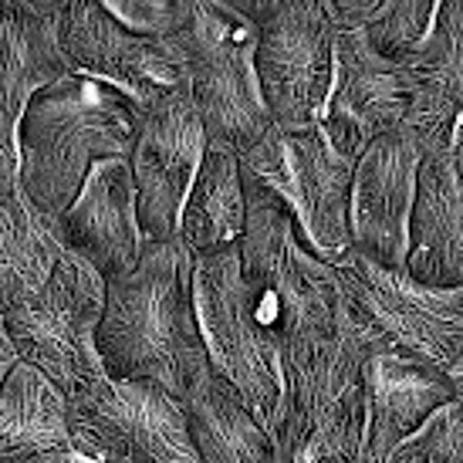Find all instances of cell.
Segmentation results:
<instances>
[{
    "label": "cell",
    "instance_id": "cell-27",
    "mask_svg": "<svg viewBox=\"0 0 463 463\" xmlns=\"http://www.w3.org/2000/svg\"><path fill=\"white\" fill-rule=\"evenodd\" d=\"M105 11L132 34L169 44L190 21L194 0H105Z\"/></svg>",
    "mask_w": 463,
    "mask_h": 463
},
{
    "label": "cell",
    "instance_id": "cell-21",
    "mask_svg": "<svg viewBox=\"0 0 463 463\" xmlns=\"http://www.w3.org/2000/svg\"><path fill=\"white\" fill-rule=\"evenodd\" d=\"M68 396L31 365H17L0 389V463H75Z\"/></svg>",
    "mask_w": 463,
    "mask_h": 463
},
{
    "label": "cell",
    "instance_id": "cell-32",
    "mask_svg": "<svg viewBox=\"0 0 463 463\" xmlns=\"http://www.w3.org/2000/svg\"><path fill=\"white\" fill-rule=\"evenodd\" d=\"M75 463H85V460H75Z\"/></svg>",
    "mask_w": 463,
    "mask_h": 463
},
{
    "label": "cell",
    "instance_id": "cell-2",
    "mask_svg": "<svg viewBox=\"0 0 463 463\" xmlns=\"http://www.w3.org/2000/svg\"><path fill=\"white\" fill-rule=\"evenodd\" d=\"M142 112L102 81L68 75L41 89L17 129V190L48 217L75 203L89 173L129 159Z\"/></svg>",
    "mask_w": 463,
    "mask_h": 463
},
{
    "label": "cell",
    "instance_id": "cell-29",
    "mask_svg": "<svg viewBox=\"0 0 463 463\" xmlns=\"http://www.w3.org/2000/svg\"><path fill=\"white\" fill-rule=\"evenodd\" d=\"M17 365H21V355H17V348H14L11 332H7V318L0 315V389H4V383L11 379V373Z\"/></svg>",
    "mask_w": 463,
    "mask_h": 463
},
{
    "label": "cell",
    "instance_id": "cell-11",
    "mask_svg": "<svg viewBox=\"0 0 463 463\" xmlns=\"http://www.w3.org/2000/svg\"><path fill=\"white\" fill-rule=\"evenodd\" d=\"M352 322L383 352H402L450 369L463 348V288H426L406 270L355 258L338 268Z\"/></svg>",
    "mask_w": 463,
    "mask_h": 463
},
{
    "label": "cell",
    "instance_id": "cell-24",
    "mask_svg": "<svg viewBox=\"0 0 463 463\" xmlns=\"http://www.w3.org/2000/svg\"><path fill=\"white\" fill-rule=\"evenodd\" d=\"M61 258L58 217L41 213L21 190L0 194V315L38 295Z\"/></svg>",
    "mask_w": 463,
    "mask_h": 463
},
{
    "label": "cell",
    "instance_id": "cell-3",
    "mask_svg": "<svg viewBox=\"0 0 463 463\" xmlns=\"http://www.w3.org/2000/svg\"><path fill=\"white\" fill-rule=\"evenodd\" d=\"M375 345L345 308L328 335L284 348L278 463H355L365 443V365Z\"/></svg>",
    "mask_w": 463,
    "mask_h": 463
},
{
    "label": "cell",
    "instance_id": "cell-17",
    "mask_svg": "<svg viewBox=\"0 0 463 463\" xmlns=\"http://www.w3.org/2000/svg\"><path fill=\"white\" fill-rule=\"evenodd\" d=\"M58 237L68 254L91 264L105 281L136 268L146 237L129 159H109L91 169L75 203L58 217Z\"/></svg>",
    "mask_w": 463,
    "mask_h": 463
},
{
    "label": "cell",
    "instance_id": "cell-30",
    "mask_svg": "<svg viewBox=\"0 0 463 463\" xmlns=\"http://www.w3.org/2000/svg\"><path fill=\"white\" fill-rule=\"evenodd\" d=\"M447 375H450V383H453V406L463 412V348L457 352V359H453V365L447 369Z\"/></svg>",
    "mask_w": 463,
    "mask_h": 463
},
{
    "label": "cell",
    "instance_id": "cell-14",
    "mask_svg": "<svg viewBox=\"0 0 463 463\" xmlns=\"http://www.w3.org/2000/svg\"><path fill=\"white\" fill-rule=\"evenodd\" d=\"M423 146L406 129L375 139L352 173V247L379 268L402 270L410 244V217L416 180L423 166Z\"/></svg>",
    "mask_w": 463,
    "mask_h": 463
},
{
    "label": "cell",
    "instance_id": "cell-22",
    "mask_svg": "<svg viewBox=\"0 0 463 463\" xmlns=\"http://www.w3.org/2000/svg\"><path fill=\"white\" fill-rule=\"evenodd\" d=\"M244 227L247 194L244 173H241V153L210 142L203 163H200V173L190 186V196L183 203L176 241L196 260L241 247Z\"/></svg>",
    "mask_w": 463,
    "mask_h": 463
},
{
    "label": "cell",
    "instance_id": "cell-28",
    "mask_svg": "<svg viewBox=\"0 0 463 463\" xmlns=\"http://www.w3.org/2000/svg\"><path fill=\"white\" fill-rule=\"evenodd\" d=\"M322 4L332 34H348V31H365L383 0H322Z\"/></svg>",
    "mask_w": 463,
    "mask_h": 463
},
{
    "label": "cell",
    "instance_id": "cell-19",
    "mask_svg": "<svg viewBox=\"0 0 463 463\" xmlns=\"http://www.w3.org/2000/svg\"><path fill=\"white\" fill-rule=\"evenodd\" d=\"M410 112L406 126L423 153H450L463 122V0H443L423 44L402 61Z\"/></svg>",
    "mask_w": 463,
    "mask_h": 463
},
{
    "label": "cell",
    "instance_id": "cell-1",
    "mask_svg": "<svg viewBox=\"0 0 463 463\" xmlns=\"http://www.w3.org/2000/svg\"><path fill=\"white\" fill-rule=\"evenodd\" d=\"M109 379H146L186 392L210 375L194 301V254L173 241H146L136 268L105 281V315L95 335Z\"/></svg>",
    "mask_w": 463,
    "mask_h": 463
},
{
    "label": "cell",
    "instance_id": "cell-23",
    "mask_svg": "<svg viewBox=\"0 0 463 463\" xmlns=\"http://www.w3.org/2000/svg\"><path fill=\"white\" fill-rule=\"evenodd\" d=\"M183 410L200 463H278L268 426L223 375H203L186 392Z\"/></svg>",
    "mask_w": 463,
    "mask_h": 463
},
{
    "label": "cell",
    "instance_id": "cell-5",
    "mask_svg": "<svg viewBox=\"0 0 463 463\" xmlns=\"http://www.w3.org/2000/svg\"><path fill=\"white\" fill-rule=\"evenodd\" d=\"M169 48L180 58L206 139L247 153L268 136L274 122L254 68L258 27L233 0H194L190 21Z\"/></svg>",
    "mask_w": 463,
    "mask_h": 463
},
{
    "label": "cell",
    "instance_id": "cell-31",
    "mask_svg": "<svg viewBox=\"0 0 463 463\" xmlns=\"http://www.w3.org/2000/svg\"><path fill=\"white\" fill-rule=\"evenodd\" d=\"M450 156H453V166H457V176H460V183H463V122L457 126V136H453Z\"/></svg>",
    "mask_w": 463,
    "mask_h": 463
},
{
    "label": "cell",
    "instance_id": "cell-26",
    "mask_svg": "<svg viewBox=\"0 0 463 463\" xmlns=\"http://www.w3.org/2000/svg\"><path fill=\"white\" fill-rule=\"evenodd\" d=\"M386 463H463V412L453 402L443 406Z\"/></svg>",
    "mask_w": 463,
    "mask_h": 463
},
{
    "label": "cell",
    "instance_id": "cell-18",
    "mask_svg": "<svg viewBox=\"0 0 463 463\" xmlns=\"http://www.w3.org/2000/svg\"><path fill=\"white\" fill-rule=\"evenodd\" d=\"M453 402V383L437 362L375 352L365 365V443L362 460L386 463L389 453Z\"/></svg>",
    "mask_w": 463,
    "mask_h": 463
},
{
    "label": "cell",
    "instance_id": "cell-20",
    "mask_svg": "<svg viewBox=\"0 0 463 463\" xmlns=\"http://www.w3.org/2000/svg\"><path fill=\"white\" fill-rule=\"evenodd\" d=\"M402 270L426 288H463V183L450 153H426Z\"/></svg>",
    "mask_w": 463,
    "mask_h": 463
},
{
    "label": "cell",
    "instance_id": "cell-4",
    "mask_svg": "<svg viewBox=\"0 0 463 463\" xmlns=\"http://www.w3.org/2000/svg\"><path fill=\"white\" fill-rule=\"evenodd\" d=\"M247 227L241 270L281 335L284 348L335 332L345 318V291L338 268L322 260L301 237L295 217L270 194L244 183Z\"/></svg>",
    "mask_w": 463,
    "mask_h": 463
},
{
    "label": "cell",
    "instance_id": "cell-15",
    "mask_svg": "<svg viewBox=\"0 0 463 463\" xmlns=\"http://www.w3.org/2000/svg\"><path fill=\"white\" fill-rule=\"evenodd\" d=\"M410 89L402 68L369 48L365 31L335 34V75L325 102L322 129L355 166L359 156L389 132L406 126Z\"/></svg>",
    "mask_w": 463,
    "mask_h": 463
},
{
    "label": "cell",
    "instance_id": "cell-13",
    "mask_svg": "<svg viewBox=\"0 0 463 463\" xmlns=\"http://www.w3.org/2000/svg\"><path fill=\"white\" fill-rule=\"evenodd\" d=\"M206 129L190 91L166 95L153 105L136 132L129 153L136 206H139V231L146 241H173L180 231L183 203L190 196L200 163L206 156Z\"/></svg>",
    "mask_w": 463,
    "mask_h": 463
},
{
    "label": "cell",
    "instance_id": "cell-12",
    "mask_svg": "<svg viewBox=\"0 0 463 463\" xmlns=\"http://www.w3.org/2000/svg\"><path fill=\"white\" fill-rule=\"evenodd\" d=\"M58 48L71 75L122 91L142 116L186 85L176 52L118 24L99 0H65L58 14Z\"/></svg>",
    "mask_w": 463,
    "mask_h": 463
},
{
    "label": "cell",
    "instance_id": "cell-7",
    "mask_svg": "<svg viewBox=\"0 0 463 463\" xmlns=\"http://www.w3.org/2000/svg\"><path fill=\"white\" fill-rule=\"evenodd\" d=\"M244 183H254L295 217L301 237L332 268L355 258L352 247V173L355 166L335 149L322 126L278 129L241 153Z\"/></svg>",
    "mask_w": 463,
    "mask_h": 463
},
{
    "label": "cell",
    "instance_id": "cell-8",
    "mask_svg": "<svg viewBox=\"0 0 463 463\" xmlns=\"http://www.w3.org/2000/svg\"><path fill=\"white\" fill-rule=\"evenodd\" d=\"M68 433L85 463H200L183 399L146 379H95L68 396Z\"/></svg>",
    "mask_w": 463,
    "mask_h": 463
},
{
    "label": "cell",
    "instance_id": "cell-25",
    "mask_svg": "<svg viewBox=\"0 0 463 463\" xmlns=\"http://www.w3.org/2000/svg\"><path fill=\"white\" fill-rule=\"evenodd\" d=\"M439 4L433 0H383L365 27V41L383 61L402 65L437 21Z\"/></svg>",
    "mask_w": 463,
    "mask_h": 463
},
{
    "label": "cell",
    "instance_id": "cell-16",
    "mask_svg": "<svg viewBox=\"0 0 463 463\" xmlns=\"http://www.w3.org/2000/svg\"><path fill=\"white\" fill-rule=\"evenodd\" d=\"M61 0L0 4V194L17 190V129L31 99L68 78L58 48Z\"/></svg>",
    "mask_w": 463,
    "mask_h": 463
},
{
    "label": "cell",
    "instance_id": "cell-6",
    "mask_svg": "<svg viewBox=\"0 0 463 463\" xmlns=\"http://www.w3.org/2000/svg\"><path fill=\"white\" fill-rule=\"evenodd\" d=\"M194 301L210 369L244 396L274 437L284 406L281 335L264 301L247 288L241 247L194 260Z\"/></svg>",
    "mask_w": 463,
    "mask_h": 463
},
{
    "label": "cell",
    "instance_id": "cell-9",
    "mask_svg": "<svg viewBox=\"0 0 463 463\" xmlns=\"http://www.w3.org/2000/svg\"><path fill=\"white\" fill-rule=\"evenodd\" d=\"M258 27L260 95L278 129L322 126L335 75V34L322 0H233Z\"/></svg>",
    "mask_w": 463,
    "mask_h": 463
},
{
    "label": "cell",
    "instance_id": "cell-10",
    "mask_svg": "<svg viewBox=\"0 0 463 463\" xmlns=\"http://www.w3.org/2000/svg\"><path fill=\"white\" fill-rule=\"evenodd\" d=\"M102 315L105 278L65 250L38 295L7 315V332L21 362L71 396L105 375L95 345Z\"/></svg>",
    "mask_w": 463,
    "mask_h": 463
}]
</instances>
